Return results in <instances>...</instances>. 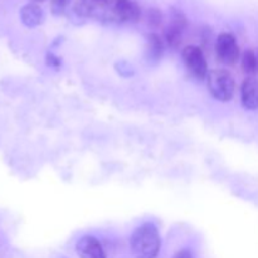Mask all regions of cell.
I'll use <instances>...</instances> for the list:
<instances>
[{"mask_svg": "<svg viewBox=\"0 0 258 258\" xmlns=\"http://www.w3.org/2000/svg\"><path fill=\"white\" fill-rule=\"evenodd\" d=\"M160 247L159 229L153 223L141 224L130 237V248L134 258H158Z\"/></svg>", "mask_w": 258, "mask_h": 258, "instance_id": "cell-1", "label": "cell"}, {"mask_svg": "<svg viewBox=\"0 0 258 258\" xmlns=\"http://www.w3.org/2000/svg\"><path fill=\"white\" fill-rule=\"evenodd\" d=\"M140 15V8L133 0H108L96 18L110 23H135Z\"/></svg>", "mask_w": 258, "mask_h": 258, "instance_id": "cell-2", "label": "cell"}, {"mask_svg": "<svg viewBox=\"0 0 258 258\" xmlns=\"http://www.w3.org/2000/svg\"><path fill=\"white\" fill-rule=\"evenodd\" d=\"M207 85L209 93L221 102H228L233 98L236 91L234 78L228 71L213 70L207 76Z\"/></svg>", "mask_w": 258, "mask_h": 258, "instance_id": "cell-3", "label": "cell"}, {"mask_svg": "<svg viewBox=\"0 0 258 258\" xmlns=\"http://www.w3.org/2000/svg\"><path fill=\"white\" fill-rule=\"evenodd\" d=\"M184 64L191 76L197 80L202 81L208 76V64L203 50L197 45H186L181 52Z\"/></svg>", "mask_w": 258, "mask_h": 258, "instance_id": "cell-4", "label": "cell"}, {"mask_svg": "<svg viewBox=\"0 0 258 258\" xmlns=\"http://www.w3.org/2000/svg\"><path fill=\"white\" fill-rule=\"evenodd\" d=\"M216 53L218 60L223 64L232 66L238 62L241 52L234 35L231 33L219 34L216 40Z\"/></svg>", "mask_w": 258, "mask_h": 258, "instance_id": "cell-5", "label": "cell"}, {"mask_svg": "<svg viewBox=\"0 0 258 258\" xmlns=\"http://www.w3.org/2000/svg\"><path fill=\"white\" fill-rule=\"evenodd\" d=\"M188 27V20L185 14L176 8L170 9V22L165 29V40L173 49L179 48L183 40V34Z\"/></svg>", "mask_w": 258, "mask_h": 258, "instance_id": "cell-6", "label": "cell"}, {"mask_svg": "<svg viewBox=\"0 0 258 258\" xmlns=\"http://www.w3.org/2000/svg\"><path fill=\"white\" fill-rule=\"evenodd\" d=\"M76 252L80 258H106L102 244L92 236H85L78 239Z\"/></svg>", "mask_w": 258, "mask_h": 258, "instance_id": "cell-7", "label": "cell"}, {"mask_svg": "<svg viewBox=\"0 0 258 258\" xmlns=\"http://www.w3.org/2000/svg\"><path fill=\"white\" fill-rule=\"evenodd\" d=\"M242 105L247 110H258V80L248 77L243 81L241 87Z\"/></svg>", "mask_w": 258, "mask_h": 258, "instance_id": "cell-8", "label": "cell"}, {"mask_svg": "<svg viewBox=\"0 0 258 258\" xmlns=\"http://www.w3.org/2000/svg\"><path fill=\"white\" fill-rule=\"evenodd\" d=\"M19 15L23 24L28 28L39 27L43 23V20H44V12L35 3H30V4L24 5L20 9Z\"/></svg>", "mask_w": 258, "mask_h": 258, "instance_id": "cell-9", "label": "cell"}, {"mask_svg": "<svg viewBox=\"0 0 258 258\" xmlns=\"http://www.w3.org/2000/svg\"><path fill=\"white\" fill-rule=\"evenodd\" d=\"M164 53V43L156 33H150L146 37L145 55L150 63H156L161 59Z\"/></svg>", "mask_w": 258, "mask_h": 258, "instance_id": "cell-10", "label": "cell"}, {"mask_svg": "<svg viewBox=\"0 0 258 258\" xmlns=\"http://www.w3.org/2000/svg\"><path fill=\"white\" fill-rule=\"evenodd\" d=\"M108 0H77L75 5V12L81 17H97L101 8Z\"/></svg>", "mask_w": 258, "mask_h": 258, "instance_id": "cell-11", "label": "cell"}, {"mask_svg": "<svg viewBox=\"0 0 258 258\" xmlns=\"http://www.w3.org/2000/svg\"><path fill=\"white\" fill-rule=\"evenodd\" d=\"M242 67L244 72L248 75H254L258 71V58L256 53L251 49H247L242 55Z\"/></svg>", "mask_w": 258, "mask_h": 258, "instance_id": "cell-12", "label": "cell"}, {"mask_svg": "<svg viewBox=\"0 0 258 258\" xmlns=\"http://www.w3.org/2000/svg\"><path fill=\"white\" fill-rule=\"evenodd\" d=\"M148 22L151 27H159L161 24V22H163V14H161L160 10L155 9V8L149 10Z\"/></svg>", "mask_w": 258, "mask_h": 258, "instance_id": "cell-13", "label": "cell"}, {"mask_svg": "<svg viewBox=\"0 0 258 258\" xmlns=\"http://www.w3.org/2000/svg\"><path fill=\"white\" fill-rule=\"evenodd\" d=\"M52 13L54 15H60L64 13L70 0H52Z\"/></svg>", "mask_w": 258, "mask_h": 258, "instance_id": "cell-14", "label": "cell"}, {"mask_svg": "<svg viewBox=\"0 0 258 258\" xmlns=\"http://www.w3.org/2000/svg\"><path fill=\"white\" fill-rule=\"evenodd\" d=\"M47 66L52 68H59L60 67V58H58L57 55H54L53 53H48L47 54Z\"/></svg>", "mask_w": 258, "mask_h": 258, "instance_id": "cell-15", "label": "cell"}, {"mask_svg": "<svg viewBox=\"0 0 258 258\" xmlns=\"http://www.w3.org/2000/svg\"><path fill=\"white\" fill-rule=\"evenodd\" d=\"M174 258H194V257H193V253H191L189 249H181V251H179L178 253L174 256Z\"/></svg>", "mask_w": 258, "mask_h": 258, "instance_id": "cell-16", "label": "cell"}, {"mask_svg": "<svg viewBox=\"0 0 258 258\" xmlns=\"http://www.w3.org/2000/svg\"><path fill=\"white\" fill-rule=\"evenodd\" d=\"M32 2H34V3H42V2H44V0H32Z\"/></svg>", "mask_w": 258, "mask_h": 258, "instance_id": "cell-17", "label": "cell"}]
</instances>
